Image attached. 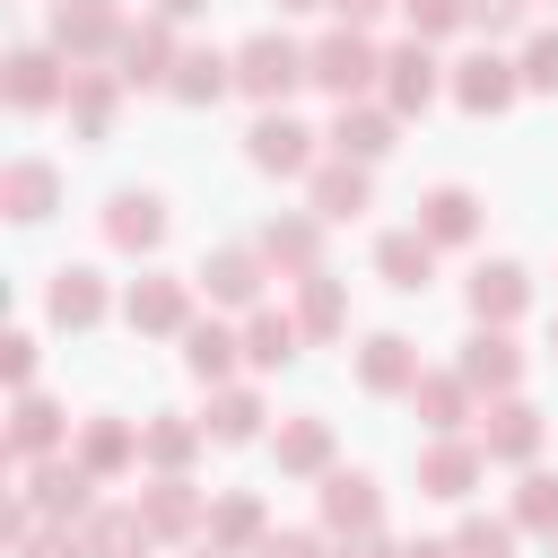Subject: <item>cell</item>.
<instances>
[{"label":"cell","instance_id":"43","mask_svg":"<svg viewBox=\"0 0 558 558\" xmlns=\"http://www.w3.org/2000/svg\"><path fill=\"white\" fill-rule=\"evenodd\" d=\"M401 17H410V35H418V44H445V35H462V26H471V0H401Z\"/></svg>","mask_w":558,"mask_h":558},{"label":"cell","instance_id":"45","mask_svg":"<svg viewBox=\"0 0 558 558\" xmlns=\"http://www.w3.org/2000/svg\"><path fill=\"white\" fill-rule=\"evenodd\" d=\"M523 17H532V0H471V35H488V44L514 35Z\"/></svg>","mask_w":558,"mask_h":558},{"label":"cell","instance_id":"4","mask_svg":"<svg viewBox=\"0 0 558 558\" xmlns=\"http://www.w3.org/2000/svg\"><path fill=\"white\" fill-rule=\"evenodd\" d=\"M192 305H201V288H192L183 270H140V279L122 288V323H131L140 340H183V331L201 323Z\"/></svg>","mask_w":558,"mask_h":558},{"label":"cell","instance_id":"52","mask_svg":"<svg viewBox=\"0 0 558 558\" xmlns=\"http://www.w3.org/2000/svg\"><path fill=\"white\" fill-rule=\"evenodd\" d=\"M305 9H331V0H279V17H305Z\"/></svg>","mask_w":558,"mask_h":558},{"label":"cell","instance_id":"19","mask_svg":"<svg viewBox=\"0 0 558 558\" xmlns=\"http://www.w3.org/2000/svg\"><path fill=\"white\" fill-rule=\"evenodd\" d=\"M314 514H323L331 541H349V532H384V488H375L366 471H323V480H314Z\"/></svg>","mask_w":558,"mask_h":558},{"label":"cell","instance_id":"38","mask_svg":"<svg viewBox=\"0 0 558 558\" xmlns=\"http://www.w3.org/2000/svg\"><path fill=\"white\" fill-rule=\"evenodd\" d=\"M262 418H270V410H262V392H253V384H218V392H209V410H201L209 445H253V436H262Z\"/></svg>","mask_w":558,"mask_h":558},{"label":"cell","instance_id":"24","mask_svg":"<svg viewBox=\"0 0 558 558\" xmlns=\"http://www.w3.org/2000/svg\"><path fill=\"white\" fill-rule=\"evenodd\" d=\"M480 218H488V201H480L471 183H427V192H418V218H410V227H418V235H427V244L445 253V244H471V235H480Z\"/></svg>","mask_w":558,"mask_h":558},{"label":"cell","instance_id":"11","mask_svg":"<svg viewBox=\"0 0 558 558\" xmlns=\"http://www.w3.org/2000/svg\"><path fill=\"white\" fill-rule=\"evenodd\" d=\"M0 96H9V113H52V105H70V61L52 44H17L0 61Z\"/></svg>","mask_w":558,"mask_h":558},{"label":"cell","instance_id":"49","mask_svg":"<svg viewBox=\"0 0 558 558\" xmlns=\"http://www.w3.org/2000/svg\"><path fill=\"white\" fill-rule=\"evenodd\" d=\"M331 558H401L384 532H349V541H331Z\"/></svg>","mask_w":558,"mask_h":558},{"label":"cell","instance_id":"14","mask_svg":"<svg viewBox=\"0 0 558 558\" xmlns=\"http://www.w3.org/2000/svg\"><path fill=\"white\" fill-rule=\"evenodd\" d=\"M453 375H462L480 401H506V392H523V340H514V331H488V323H471V340H462Z\"/></svg>","mask_w":558,"mask_h":558},{"label":"cell","instance_id":"9","mask_svg":"<svg viewBox=\"0 0 558 558\" xmlns=\"http://www.w3.org/2000/svg\"><path fill=\"white\" fill-rule=\"evenodd\" d=\"M480 453L488 462H506V471H532L541 462V445H549V418L523 401V392H506V401H480Z\"/></svg>","mask_w":558,"mask_h":558},{"label":"cell","instance_id":"32","mask_svg":"<svg viewBox=\"0 0 558 558\" xmlns=\"http://www.w3.org/2000/svg\"><path fill=\"white\" fill-rule=\"evenodd\" d=\"M70 453H78L96 480H122V471H140V427H131V418H113V410H96V418H78Z\"/></svg>","mask_w":558,"mask_h":558},{"label":"cell","instance_id":"17","mask_svg":"<svg viewBox=\"0 0 558 558\" xmlns=\"http://www.w3.org/2000/svg\"><path fill=\"white\" fill-rule=\"evenodd\" d=\"M174 61H183V44H174V26H166L157 9H140V17L122 26V44H113L122 87H166V78H174Z\"/></svg>","mask_w":558,"mask_h":558},{"label":"cell","instance_id":"35","mask_svg":"<svg viewBox=\"0 0 558 558\" xmlns=\"http://www.w3.org/2000/svg\"><path fill=\"white\" fill-rule=\"evenodd\" d=\"M375 279L401 288V296H418V288L436 279V244H427L418 227H384V235H375Z\"/></svg>","mask_w":558,"mask_h":558},{"label":"cell","instance_id":"47","mask_svg":"<svg viewBox=\"0 0 558 558\" xmlns=\"http://www.w3.org/2000/svg\"><path fill=\"white\" fill-rule=\"evenodd\" d=\"M253 558H331V549H323V532H279V523H270V541H262Z\"/></svg>","mask_w":558,"mask_h":558},{"label":"cell","instance_id":"42","mask_svg":"<svg viewBox=\"0 0 558 558\" xmlns=\"http://www.w3.org/2000/svg\"><path fill=\"white\" fill-rule=\"evenodd\" d=\"M514 70H523V96H558V26H532Z\"/></svg>","mask_w":558,"mask_h":558},{"label":"cell","instance_id":"50","mask_svg":"<svg viewBox=\"0 0 558 558\" xmlns=\"http://www.w3.org/2000/svg\"><path fill=\"white\" fill-rule=\"evenodd\" d=\"M148 9H157V17H166V26H183V17H201V9H209V0H148Z\"/></svg>","mask_w":558,"mask_h":558},{"label":"cell","instance_id":"16","mask_svg":"<svg viewBox=\"0 0 558 558\" xmlns=\"http://www.w3.org/2000/svg\"><path fill=\"white\" fill-rule=\"evenodd\" d=\"M488 480V453L480 436H427L418 445V497H445V506H471V488Z\"/></svg>","mask_w":558,"mask_h":558},{"label":"cell","instance_id":"54","mask_svg":"<svg viewBox=\"0 0 558 558\" xmlns=\"http://www.w3.org/2000/svg\"><path fill=\"white\" fill-rule=\"evenodd\" d=\"M549 349H558V323H549Z\"/></svg>","mask_w":558,"mask_h":558},{"label":"cell","instance_id":"37","mask_svg":"<svg viewBox=\"0 0 558 558\" xmlns=\"http://www.w3.org/2000/svg\"><path fill=\"white\" fill-rule=\"evenodd\" d=\"M78 532H87V558H148L157 549V532H148L140 506H96Z\"/></svg>","mask_w":558,"mask_h":558},{"label":"cell","instance_id":"51","mask_svg":"<svg viewBox=\"0 0 558 558\" xmlns=\"http://www.w3.org/2000/svg\"><path fill=\"white\" fill-rule=\"evenodd\" d=\"M401 558H453V541H410Z\"/></svg>","mask_w":558,"mask_h":558},{"label":"cell","instance_id":"15","mask_svg":"<svg viewBox=\"0 0 558 558\" xmlns=\"http://www.w3.org/2000/svg\"><path fill=\"white\" fill-rule=\"evenodd\" d=\"M70 410L52 401V392H17L9 401V471H26V462H52V453H70Z\"/></svg>","mask_w":558,"mask_h":558},{"label":"cell","instance_id":"31","mask_svg":"<svg viewBox=\"0 0 558 558\" xmlns=\"http://www.w3.org/2000/svg\"><path fill=\"white\" fill-rule=\"evenodd\" d=\"M235 366H244V331L218 323V314H201V323L183 331V375L218 392V384H235Z\"/></svg>","mask_w":558,"mask_h":558},{"label":"cell","instance_id":"22","mask_svg":"<svg viewBox=\"0 0 558 558\" xmlns=\"http://www.w3.org/2000/svg\"><path fill=\"white\" fill-rule=\"evenodd\" d=\"M113 314V288H105V270H87V262H61L52 279H44V323H61V331H96Z\"/></svg>","mask_w":558,"mask_h":558},{"label":"cell","instance_id":"18","mask_svg":"<svg viewBox=\"0 0 558 558\" xmlns=\"http://www.w3.org/2000/svg\"><path fill=\"white\" fill-rule=\"evenodd\" d=\"M462 305H471V323L514 331V323L532 314V270H523V262H480V270L462 279Z\"/></svg>","mask_w":558,"mask_h":558},{"label":"cell","instance_id":"46","mask_svg":"<svg viewBox=\"0 0 558 558\" xmlns=\"http://www.w3.org/2000/svg\"><path fill=\"white\" fill-rule=\"evenodd\" d=\"M0 375H9V392H35V331L0 340Z\"/></svg>","mask_w":558,"mask_h":558},{"label":"cell","instance_id":"53","mask_svg":"<svg viewBox=\"0 0 558 558\" xmlns=\"http://www.w3.org/2000/svg\"><path fill=\"white\" fill-rule=\"evenodd\" d=\"M192 558H227V549H209V541H192Z\"/></svg>","mask_w":558,"mask_h":558},{"label":"cell","instance_id":"21","mask_svg":"<svg viewBox=\"0 0 558 558\" xmlns=\"http://www.w3.org/2000/svg\"><path fill=\"white\" fill-rule=\"evenodd\" d=\"M253 244H262V262H270L279 279H314V270H323V218H314V209H270Z\"/></svg>","mask_w":558,"mask_h":558},{"label":"cell","instance_id":"25","mask_svg":"<svg viewBox=\"0 0 558 558\" xmlns=\"http://www.w3.org/2000/svg\"><path fill=\"white\" fill-rule=\"evenodd\" d=\"M331 453H340V445H331V418H323V410H296V418L270 427V462H279L288 480H323V471H340Z\"/></svg>","mask_w":558,"mask_h":558},{"label":"cell","instance_id":"12","mask_svg":"<svg viewBox=\"0 0 558 558\" xmlns=\"http://www.w3.org/2000/svg\"><path fill=\"white\" fill-rule=\"evenodd\" d=\"M445 96H453L462 113H506V105L523 96V70H514V52L480 44V52H462V61L445 70Z\"/></svg>","mask_w":558,"mask_h":558},{"label":"cell","instance_id":"41","mask_svg":"<svg viewBox=\"0 0 558 558\" xmlns=\"http://www.w3.org/2000/svg\"><path fill=\"white\" fill-rule=\"evenodd\" d=\"M514 514H462L453 523V558H514Z\"/></svg>","mask_w":558,"mask_h":558},{"label":"cell","instance_id":"29","mask_svg":"<svg viewBox=\"0 0 558 558\" xmlns=\"http://www.w3.org/2000/svg\"><path fill=\"white\" fill-rule=\"evenodd\" d=\"M105 244L131 253V262H148V253L166 244V201H157V192H113V201H105Z\"/></svg>","mask_w":558,"mask_h":558},{"label":"cell","instance_id":"3","mask_svg":"<svg viewBox=\"0 0 558 558\" xmlns=\"http://www.w3.org/2000/svg\"><path fill=\"white\" fill-rule=\"evenodd\" d=\"M122 0H52L44 9V44L70 61V70H96V61H113V44H122Z\"/></svg>","mask_w":558,"mask_h":558},{"label":"cell","instance_id":"6","mask_svg":"<svg viewBox=\"0 0 558 558\" xmlns=\"http://www.w3.org/2000/svg\"><path fill=\"white\" fill-rule=\"evenodd\" d=\"M131 506L148 514V532H157V541H183V549H192V541L209 532V488H201L192 471H148Z\"/></svg>","mask_w":558,"mask_h":558},{"label":"cell","instance_id":"7","mask_svg":"<svg viewBox=\"0 0 558 558\" xmlns=\"http://www.w3.org/2000/svg\"><path fill=\"white\" fill-rule=\"evenodd\" d=\"M323 131H305L288 105H270V113H253V131H244V157L262 166V174H279V183H305L314 166H323V148H314Z\"/></svg>","mask_w":558,"mask_h":558},{"label":"cell","instance_id":"48","mask_svg":"<svg viewBox=\"0 0 558 558\" xmlns=\"http://www.w3.org/2000/svg\"><path fill=\"white\" fill-rule=\"evenodd\" d=\"M384 9H401V0H331V26H366V35H375Z\"/></svg>","mask_w":558,"mask_h":558},{"label":"cell","instance_id":"28","mask_svg":"<svg viewBox=\"0 0 558 558\" xmlns=\"http://www.w3.org/2000/svg\"><path fill=\"white\" fill-rule=\"evenodd\" d=\"M70 131L78 140H113V113H122V70L113 61H96V70H70Z\"/></svg>","mask_w":558,"mask_h":558},{"label":"cell","instance_id":"30","mask_svg":"<svg viewBox=\"0 0 558 558\" xmlns=\"http://www.w3.org/2000/svg\"><path fill=\"white\" fill-rule=\"evenodd\" d=\"M296 349H305V323H296V305H253V314H244V366H253V375H279V366H296Z\"/></svg>","mask_w":558,"mask_h":558},{"label":"cell","instance_id":"13","mask_svg":"<svg viewBox=\"0 0 558 558\" xmlns=\"http://www.w3.org/2000/svg\"><path fill=\"white\" fill-rule=\"evenodd\" d=\"M323 148H331V157H349V166H384V157L401 148V113H392L384 96H366V105H331Z\"/></svg>","mask_w":558,"mask_h":558},{"label":"cell","instance_id":"55","mask_svg":"<svg viewBox=\"0 0 558 558\" xmlns=\"http://www.w3.org/2000/svg\"><path fill=\"white\" fill-rule=\"evenodd\" d=\"M549 558H558V541H549Z\"/></svg>","mask_w":558,"mask_h":558},{"label":"cell","instance_id":"39","mask_svg":"<svg viewBox=\"0 0 558 558\" xmlns=\"http://www.w3.org/2000/svg\"><path fill=\"white\" fill-rule=\"evenodd\" d=\"M296 323H305V340H340V331H349V288H340L331 270L296 279Z\"/></svg>","mask_w":558,"mask_h":558},{"label":"cell","instance_id":"27","mask_svg":"<svg viewBox=\"0 0 558 558\" xmlns=\"http://www.w3.org/2000/svg\"><path fill=\"white\" fill-rule=\"evenodd\" d=\"M418 375H427V366H418V340H410V331H366V349H357V384H366V392L410 401Z\"/></svg>","mask_w":558,"mask_h":558},{"label":"cell","instance_id":"34","mask_svg":"<svg viewBox=\"0 0 558 558\" xmlns=\"http://www.w3.org/2000/svg\"><path fill=\"white\" fill-rule=\"evenodd\" d=\"M201 445H209V427H201V418H183V410L140 418V471H192V462H201Z\"/></svg>","mask_w":558,"mask_h":558},{"label":"cell","instance_id":"44","mask_svg":"<svg viewBox=\"0 0 558 558\" xmlns=\"http://www.w3.org/2000/svg\"><path fill=\"white\" fill-rule=\"evenodd\" d=\"M9 558H87V532L78 523H35V541L9 549Z\"/></svg>","mask_w":558,"mask_h":558},{"label":"cell","instance_id":"10","mask_svg":"<svg viewBox=\"0 0 558 558\" xmlns=\"http://www.w3.org/2000/svg\"><path fill=\"white\" fill-rule=\"evenodd\" d=\"M445 70H453V61H436V44L401 35V44H384V87H375V96L410 122V113H427V105L445 96Z\"/></svg>","mask_w":558,"mask_h":558},{"label":"cell","instance_id":"2","mask_svg":"<svg viewBox=\"0 0 558 558\" xmlns=\"http://www.w3.org/2000/svg\"><path fill=\"white\" fill-rule=\"evenodd\" d=\"M296 87H305V44H296L288 26H262V35L235 44V96H253V105L270 113V105H288Z\"/></svg>","mask_w":558,"mask_h":558},{"label":"cell","instance_id":"1","mask_svg":"<svg viewBox=\"0 0 558 558\" xmlns=\"http://www.w3.org/2000/svg\"><path fill=\"white\" fill-rule=\"evenodd\" d=\"M305 87H323L331 105H366L384 87V44L366 26H323L305 44Z\"/></svg>","mask_w":558,"mask_h":558},{"label":"cell","instance_id":"5","mask_svg":"<svg viewBox=\"0 0 558 558\" xmlns=\"http://www.w3.org/2000/svg\"><path fill=\"white\" fill-rule=\"evenodd\" d=\"M17 497L44 514V523H87L96 514V471L78 453H52V462H26L17 471Z\"/></svg>","mask_w":558,"mask_h":558},{"label":"cell","instance_id":"26","mask_svg":"<svg viewBox=\"0 0 558 558\" xmlns=\"http://www.w3.org/2000/svg\"><path fill=\"white\" fill-rule=\"evenodd\" d=\"M0 209H9L17 227H44V218L61 209V166H52V157H9V166H0Z\"/></svg>","mask_w":558,"mask_h":558},{"label":"cell","instance_id":"40","mask_svg":"<svg viewBox=\"0 0 558 558\" xmlns=\"http://www.w3.org/2000/svg\"><path fill=\"white\" fill-rule=\"evenodd\" d=\"M506 514H514V532L558 541V471H541V462H532V471L514 480V506H506Z\"/></svg>","mask_w":558,"mask_h":558},{"label":"cell","instance_id":"8","mask_svg":"<svg viewBox=\"0 0 558 558\" xmlns=\"http://www.w3.org/2000/svg\"><path fill=\"white\" fill-rule=\"evenodd\" d=\"M270 279H279V270L262 262V244H209L201 270H192V288H201L209 305H227V314H253Z\"/></svg>","mask_w":558,"mask_h":558},{"label":"cell","instance_id":"20","mask_svg":"<svg viewBox=\"0 0 558 558\" xmlns=\"http://www.w3.org/2000/svg\"><path fill=\"white\" fill-rule=\"evenodd\" d=\"M305 209H314L323 227H349V218H366V209H375V166L323 157V166L305 174Z\"/></svg>","mask_w":558,"mask_h":558},{"label":"cell","instance_id":"23","mask_svg":"<svg viewBox=\"0 0 558 558\" xmlns=\"http://www.w3.org/2000/svg\"><path fill=\"white\" fill-rule=\"evenodd\" d=\"M410 410H418L427 436H471V427H480V392H471L453 366H427V375L410 384Z\"/></svg>","mask_w":558,"mask_h":558},{"label":"cell","instance_id":"36","mask_svg":"<svg viewBox=\"0 0 558 558\" xmlns=\"http://www.w3.org/2000/svg\"><path fill=\"white\" fill-rule=\"evenodd\" d=\"M227 87H235V52H218V44H183L166 96H174V105H218Z\"/></svg>","mask_w":558,"mask_h":558},{"label":"cell","instance_id":"33","mask_svg":"<svg viewBox=\"0 0 558 558\" xmlns=\"http://www.w3.org/2000/svg\"><path fill=\"white\" fill-rule=\"evenodd\" d=\"M209 549H227V558H253L262 541H270V506L253 497V488H227V497H209V532H201Z\"/></svg>","mask_w":558,"mask_h":558}]
</instances>
